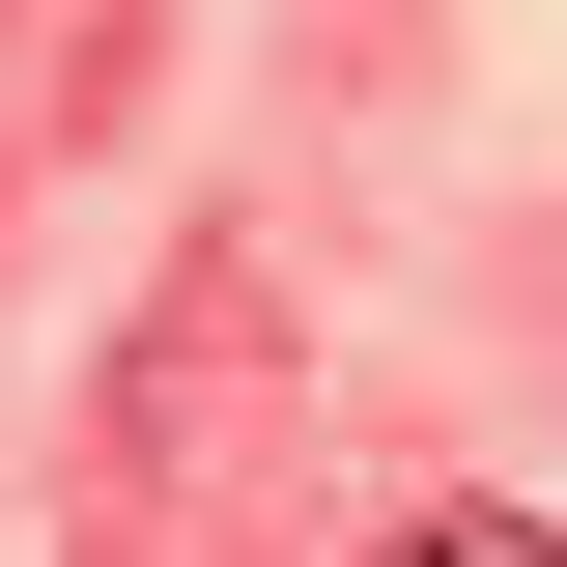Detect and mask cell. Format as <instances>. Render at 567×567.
Returning a JSON list of instances; mask_svg holds the SVG:
<instances>
[{"label":"cell","mask_w":567,"mask_h":567,"mask_svg":"<svg viewBox=\"0 0 567 567\" xmlns=\"http://www.w3.org/2000/svg\"><path fill=\"white\" fill-rule=\"evenodd\" d=\"M369 567H567V539H539V511H398Z\"/></svg>","instance_id":"6da1fadb"}]
</instances>
